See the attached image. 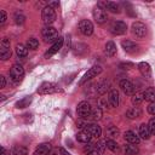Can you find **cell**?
<instances>
[{
	"instance_id": "obj_1",
	"label": "cell",
	"mask_w": 155,
	"mask_h": 155,
	"mask_svg": "<svg viewBox=\"0 0 155 155\" xmlns=\"http://www.w3.org/2000/svg\"><path fill=\"white\" fill-rule=\"evenodd\" d=\"M24 76V69L21 64H13L10 69V80L13 85H18Z\"/></svg>"
},
{
	"instance_id": "obj_2",
	"label": "cell",
	"mask_w": 155,
	"mask_h": 155,
	"mask_svg": "<svg viewBox=\"0 0 155 155\" xmlns=\"http://www.w3.org/2000/svg\"><path fill=\"white\" fill-rule=\"evenodd\" d=\"M56 17H57V15H56V11H54L53 7H51V6L47 5V6H45L42 8V11H41V18H42V22L47 27H50L56 21Z\"/></svg>"
},
{
	"instance_id": "obj_3",
	"label": "cell",
	"mask_w": 155,
	"mask_h": 155,
	"mask_svg": "<svg viewBox=\"0 0 155 155\" xmlns=\"http://www.w3.org/2000/svg\"><path fill=\"white\" fill-rule=\"evenodd\" d=\"M41 35H42V39H44L45 42H53V41L56 42L59 39L57 29L51 27V25L50 27H45L42 29V31H41Z\"/></svg>"
},
{
	"instance_id": "obj_4",
	"label": "cell",
	"mask_w": 155,
	"mask_h": 155,
	"mask_svg": "<svg viewBox=\"0 0 155 155\" xmlns=\"http://www.w3.org/2000/svg\"><path fill=\"white\" fill-rule=\"evenodd\" d=\"M92 16H93V19L98 23V24H103L107 22L108 19V16H107V11L104 7H102L101 4H98L97 6H94L93 11H92Z\"/></svg>"
},
{
	"instance_id": "obj_5",
	"label": "cell",
	"mask_w": 155,
	"mask_h": 155,
	"mask_svg": "<svg viewBox=\"0 0 155 155\" xmlns=\"http://www.w3.org/2000/svg\"><path fill=\"white\" fill-rule=\"evenodd\" d=\"M57 92H62V90L53 82H42L40 85V87L38 88V93L39 94H51V93H57Z\"/></svg>"
},
{
	"instance_id": "obj_6",
	"label": "cell",
	"mask_w": 155,
	"mask_h": 155,
	"mask_svg": "<svg viewBox=\"0 0 155 155\" xmlns=\"http://www.w3.org/2000/svg\"><path fill=\"white\" fill-rule=\"evenodd\" d=\"M92 111V108H91V104L87 102V101H82L78 104V108H76V114L80 119H86V117H90V114Z\"/></svg>"
},
{
	"instance_id": "obj_7",
	"label": "cell",
	"mask_w": 155,
	"mask_h": 155,
	"mask_svg": "<svg viewBox=\"0 0 155 155\" xmlns=\"http://www.w3.org/2000/svg\"><path fill=\"white\" fill-rule=\"evenodd\" d=\"M11 57V47H10V39L2 38L0 42V58L2 61H6Z\"/></svg>"
},
{
	"instance_id": "obj_8",
	"label": "cell",
	"mask_w": 155,
	"mask_h": 155,
	"mask_svg": "<svg viewBox=\"0 0 155 155\" xmlns=\"http://www.w3.org/2000/svg\"><path fill=\"white\" fill-rule=\"evenodd\" d=\"M126 30H127V25L122 21H114L110 24V31L114 35H122L126 33Z\"/></svg>"
},
{
	"instance_id": "obj_9",
	"label": "cell",
	"mask_w": 155,
	"mask_h": 155,
	"mask_svg": "<svg viewBox=\"0 0 155 155\" xmlns=\"http://www.w3.org/2000/svg\"><path fill=\"white\" fill-rule=\"evenodd\" d=\"M79 30L82 35L85 36H90L93 33V24L91 21L88 19H81L79 22Z\"/></svg>"
},
{
	"instance_id": "obj_10",
	"label": "cell",
	"mask_w": 155,
	"mask_h": 155,
	"mask_svg": "<svg viewBox=\"0 0 155 155\" xmlns=\"http://www.w3.org/2000/svg\"><path fill=\"white\" fill-rule=\"evenodd\" d=\"M102 73V67L101 65H93L92 68H90L88 70H87V73L82 76V79L80 80V85H82V84H85L86 81H88V80H91L92 78H96L98 74H101Z\"/></svg>"
},
{
	"instance_id": "obj_11",
	"label": "cell",
	"mask_w": 155,
	"mask_h": 155,
	"mask_svg": "<svg viewBox=\"0 0 155 155\" xmlns=\"http://www.w3.org/2000/svg\"><path fill=\"white\" fill-rule=\"evenodd\" d=\"M119 86H120L121 91H122L125 94H127V96H133V94H134L136 87H134V85H133L130 80H127V79H122V80L120 81Z\"/></svg>"
},
{
	"instance_id": "obj_12",
	"label": "cell",
	"mask_w": 155,
	"mask_h": 155,
	"mask_svg": "<svg viewBox=\"0 0 155 155\" xmlns=\"http://www.w3.org/2000/svg\"><path fill=\"white\" fill-rule=\"evenodd\" d=\"M132 33L138 38H144L147 34V27L142 22H133L132 23Z\"/></svg>"
},
{
	"instance_id": "obj_13",
	"label": "cell",
	"mask_w": 155,
	"mask_h": 155,
	"mask_svg": "<svg viewBox=\"0 0 155 155\" xmlns=\"http://www.w3.org/2000/svg\"><path fill=\"white\" fill-rule=\"evenodd\" d=\"M82 131L87 132L91 137H94V138H99L101 134H102V128L97 124H88Z\"/></svg>"
},
{
	"instance_id": "obj_14",
	"label": "cell",
	"mask_w": 155,
	"mask_h": 155,
	"mask_svg": "<svg viewBox=\"0 0 155 155\" xmlns=\"http://www.w3.org/2000/svg\"><path fill=\"white\" fill-rule=\"evenodd\" d=\"M63 41H64V39L59 36V39H58V40L51 46V48H48V51L45 53V58H50V57H52L54 53H57L58 51H61V48H62V46H63Z\"/></svg>"
},
{
	"instance_id": "obj_15",
	"label": "cell",
	"mask_w": 155,
	"mask_h": 155,
	"mask_svg": "<svg viewBox=\"0 0 155 155\" xmlns=\"http://www.w3.org/2000/svg\"><path fill=\"white\" fill-rule=\"evenodd\" d=\"M124 138H125L126 142H128L130 144H134V145L139 144V142H140L139 136H137L133 131H126L125 134H124Z\"/></svg>"
},
{
	"instance_id": "obj_16",
	"label": "cell",
	"mask_w": 155,
	"mask_h": 155,
	"mask_svg": "<svg viewBox=\"0 0 155 155\" xmlns=\"http://www.w3.org/2000/svg\"><path fill=\"white\" fill-rule=\"evenodd\" d=\"M108 103L114 108L119 105V92H117V90H110V92L108 94Z\"/></svg>"
},
{
	"instance_id": "obj_17",
	"label": "cell",
	"mask_w": 155,
	"mask_h": 155,
	"mask_svg": "<svg viewBox=\"0 0 155 155\" xmlns=\"http://www.w3.org/2000/svg\"><path fill=\"white\" fill-rule=\"evenodd\" d=\"M50 151H51V144L50 143H42L35 149L34 155H48Z\"/></svg>"
},
{
	"instance_id": "obj_18",
	"label": "cell",
	"mask_w": 155,
	"mask_h": 155,
	"mask_svg": "<svg viewBox=\"0 0 155 155\" xmlns=\"http://www.w3.org/2000/svg\"><path fill=\"white\" fill-rule=\"evenodd\" d=\"M138 70L144 78H150L151 76V68L147 62H140L138 64Z\"/></svg>"
},
{
	"instance_id": "obj_19",
	"label": "cell",
	"mask_w": 155,
	"mask_h": 155,
	"mask_svg": "<svg viewBox=\"0 0 155 155\" xmlns=\"http://www.w3.org/2000/svg\"><path fill=\"white\" fill-rule=\"evenodd\" d=\"M120 134V131L116 126L114 125H109L107 128H105V136L109 137V139H114V138H117Z\"/></svg>"
},
{
	"instance_id": "obj_20",
	"label": "cell",
	"mask_w": 155,
	"mask_h": 155,
	"mask_svg": "<svg viewBox=\"0 0 155 155\" xmlns=\"http://www.w3.org/2000/svg\"><path fill=\"white\" fill-rule=\"evenodd\" d=\"M121 46H122V48H124L126 52H134V51H137V48H138L137 44L133 42V41H131V40H124V41L121 42Z\"/></svg>"
},
{
	"instance_id": "obj_21",
	"label": "cell",
	"mask_w": 155,
	"mask_h": 155,
	"mask_svg": "<svg viewBox=\"0 0 155 155\" xmlns=\"http://www.w3.org/2000/svg\"><path fill=\"white\" fill-rule=\"evenodd\" d=\"M142 115V109L139 107H132L126 111V116L128 119H137Z\"/></svg>"
},
{
	"instance_id": "obj_22",
	"label": "cell",
	"mask_w": 155,
	"mask_h": 155,
	"mask_svg": "<svg viewBox=\"0 0 155 155\" xmlns=\"http://www.w3.org/2000/svg\"><path fill=\"white\" fill-rule=\"evenodd\" d=\"M104 52H105V54H107L108 57L115 56V53H116V45H115L113 41H108V42L105 44Z\"/></svg>"
},
{
	"instance_id": "obj_23",
	"label": "cell",
	"mask_w": 155,
	"mask_h": 155,
	"mask_svg": "<svg viewBox=\"0 0 155 155\" xmlns=\"http://www.w3.org/2000/svg\"><path fill=\"white\" fill-rule=\"evenodd\" d=\"M150 131H149V127H148V124H142L139 126V137L143 138V139H149L150 138Z\"/></svg>"
},
{
	"instance_id": "obj_24",
	"label": "cell",
	"mask_w": 155,
	"mask_h": 155,
	"mask_svg": "<svg viewBox=\"0 0 155 155\" xmlns=\"http://www.w3.org/2000/svg\"><path fill=\"white\" fill-rule=\"evenodd\" d=\"M143 94H144V99H145V101H148V102H150V103L155 102V88H154V87L147 88V90L143 92Z\"/></svg>"
},
{
	"instance_id": "obj_25",
	"label": "cell",
	"mask_w": 155,
	"mask_h": 155,
	"mask_svg": "<svg viewBox=\"0 0 155 155\" xmlns=\"http://www.w3.org/2000/svg\"><path fill=\"white\" fill-rule=\"evenodd\" d=\"M104 6H105V8H107L108 11H110L111 13H120V6H119V4L114 2V1H107V2L104 4Z\"/></svg>"
},
{
	"instance_id": "obj_26",
	"label": "cell",
	"mask_w": 155,
	"mask_h": 155,
	"mask_svg": "<svg viewBox=\"0 0 155 155\" xmlns=\"http://www.w3.org/2000/svg\"><path fill=\"white\" fill-rule=\"evenodd\" d=\"M16 53H17V56L18 57H27L28 56V47L27 46H24V45H22V44H18V45H16Z\"/></svg>"
},
{
	"instance_id": "obj_27",
	"label": "cell",
	"mask_w": 155,
	"mask_h": 155,
	"mask_svg": "<svg viewBox=\"0 0 155 155\" xmlns=\"http://www.w3.org/2000/svg\"><path fill=\"white\" fill-rule=\"evenodd\" d=\"M102 115H103L102 109H101L99 107H97V108L92 109V111H91V114H90V119H91L92 121H98V120L102 119Z\"/></svg>"
},
{
	"instance_id": "obj_28",
	"label": "cell",
	"mask_w": 155,
	"mask_h": 155,
	"mask_svg": "<svg viewBox=\"0 0 155 155\" xmlns=\"http://www.w3.org/2000/svg\"><path fill=\"white\" fill-rule=\"evenodd\" d=\"M124 153L126 155H137L138 154V148L134 144H126L124 147Z\"/></svg>"
},
{
	"instance_id": "obj_29",
	"label": "cell",
	"mask_w": 155,
	"mask_h": 155,
	"mask_svg": "<svg viewBox=\"0 0 155 155\" xmlns=\"http://www.w3.org/2000/svg\"><path fill=\"white\" fill-rule=\"evenodd\" d=\"M91 136L87 133V132H85V131H81V132H79L78 134H76V139L80 142V143H88L90 140H91Z\"/></svg>"
},
{
	"instance_id": "obj_30",
	"label": "cell",
	"mask_w": 155,
	"mask_h": 155,
	"mask_svg": "<svg viewBox=\"0 0 155 155\" xmlns=\"http://www.w3.org/2000/svg\"><path fill=\"white\" fill-rule=\"evenodd\" d=\"M30 103H31V97L28 96V97H24L21 101H18L16 103V108H27V107H29Z\"/></svg>"
},
{
	"instance_id": "obj_31",
	"label": "cell",
	"mask_w": 155,
	"mask_h": 155,
	"mask_svg": "<svg viewBox=\"0 0 155 155\" xmlns=\"http://www.w3.org/2000/svg\"><path fill=\"white\" fill-rule=\"evenodd\" d=\"M143 101H144V94H143V92H137V93H134V94L132 96V104H133V105H138V104H140Z\"/></svg>"
},
{
	"instance_id": "obj_32",
	"label": "cell",
	"mask_w": 155,
	"mask_h": 155,
	"mask_svg": "<svg viewBox=\"0 0 155 155\" xmlns=\"http://www.w3.org/2000/svg\"><path fill=\"white\" fill-rule=\"evenodd\" d=\"M96 90H97V92H98L99 94H103V93H105V92L109 90V82H107V81H103V82L98 84Z\"/></svg>"
},
{
	"instance_id": "obj_33",
	"label": "cell",
	"mask_w": 155,
	"mask_h": 155,
	"mask_svg": "<svg viewBox=\"0 0 155 155\" xmlns=\"http://www.w3.org/2000/svg\"><path fill=\"white\" fill-rule=\"evenodd\" d=\"M27 47H28V48H31V50L38 48V47H39V41H38V39H35V38L28 39V40H27Z\"/></svg>"
},
{
	"instance_id": "obj_34",
	"label": "cell",
	"mask_w": 155,
	"mask_h": 155,
	"mask_svg": "<svg viewBox=\"0 0 155 155\" xmlns=\"http://www.w3.org/2000/svg\"><path fill=\"white\" fill-rule=\"evenodd\" d=\"M105 142H107V148H108V149H110L111 151H117L119 144H117L114 139H107Z\"/></svg>"
},
{
	"instance_id": "obj_35",
	"label": "cell",
	"mask_w": 155,
	"mask_h": 155,
	"mask_svg": "<svg viewBox=\"0 0 155 155\" xmlns=\"http://www.w3.org/2000/svg\"><path fill=\"white\" fill-rule=\"evenodd\" d=\"M105 147H107V142H105V140H99V142H97V143L94 144V150L101 154V153L104 151Z\"/></svg>"
},
{
	"instance_id": "obj_36",
	"label": "cell",
	"mask_w": 155,
	"mask_h": 155,
	"mask_svg": "<svg viewBox=\"0 0 155 155\" xmlns=\"http://www.w3.org/2000/svg\"><path fill=\"white\" fill-rule=\"evenodd\" d=\"M24 21H25L24 15H22L21 12H16V13H15V23H16V24H23Z\"/></svg>"
},
{
	"instance_id": "obj_37",
	"label": "cell",
	"mask_w": 155,
	"mask_h": 155,
	"mask_svg": "<svg viewBox=\"0 0 155 155\" xmlns=\"http://www.w3.org/2000/svg\"><path fill=\"white\" fill-rule=\"evenodd\" d=\"M13 149L16 150V153L18 155H27L28 154V149L25 147H23V145H16Z\"/></svg>"
},
{
	"instance_id": "obj_38",
	"label": "cell",
	"mask_w": 155,
	"mask_h": 155,
	"mask_svg": "<svg viewBox=\"0 0 155 155\" xmlns=\"http://www.w3.org/2000/svg\"><path fill=\"white\" fill-rule=\"evenodd\" d=\"M148 127H149V131L151 134H155V116L151 117L148 122Z\"/></svg>"
},
{
	"instance_id": "obj_39",
	"label": "cell",
	"mask_w": 155,
	"mask_h": 155,
	"mask_svg": "<svg viewBox=\"0 0 155 155\" xmlns=\"http://www.w3.org/2000/svg\"><path fill=\"white\" fill-rule=\"evenodd\" d=\"M148 113L151 115H155V102H153L148 105Z\"/></svg>"
},
{
	"instance_id": "obj_40",
	"label": "cell",
	"mask_w": 155,
	"mask_h": 155,
	"mask_svg": "<svg viewBox=\"0 0 155 155\" xmlns=\"http://www.w3.org/2000/svg\"><path fill=\"white\" fill-rule=\"evenodd\" d=\"M0 15H1V18H0V23H1V24H4V23L6 22V19H7L6 12H5L4 10H1V11H0Z\"/></svg>"
},
{
	"instance_id": "obj_41",
	"label": "cell",
	"mask_w": 155,
	"mask_h": 155,
	"mask_svg": "<svg viewBox=\"0 0 155 155\" xmlns=\"http://www.w3.org/2000/svg\"><path fill=\"white\" fill-rule=\"evenodd\" d=\"M120 67H121L122 69H131V68L133 67V64H132V63H121Z\"/></svg>"
},
{
	"instance_id": "obj_42",
	"label": "cell",
	"mask_w": 155,
	"mask_h": 155,
	"mask_svg": "<svg viewBox=\"0 0 155 155\" xmlns=\"http://www.w3.org/2000/svg\"><path fill=\"white\" fill-rule=\"evenodd\" d=\"M108 105V103H107V99L105 98H102L101 101H99V107H102V108H105Z\"/></svg>"
},
{
	"instance_id": "obj_43",
	"label": "cell",
	"mask_w": 155,
	"mask_h": 155,
	"mask_svg": "<svg viewBox=\"0 0 155 155\" xmlns=\"http://www.w3.org/2000/svg\"><path fill=\"white\" fill-rule=\"evenodd\" d=\"M0 82H1L0 87H1V88H4V87L6 86V79H5V76H0Z\"/></svg>"
},
{
	"instance_id": "obj_44",
	"label": "cell",
	"mask_w": 155,
	"mask_h": 155,
	"mask_svg": "<svg viewBox=\"0 0 155 155\" xmlns=\"http://www.w3.org/2000/svg\"><path fill=\"white\" fill-rule=\"evenodd\" d=\"M58 153H59V155H70L64 148H59V149H58Z\"/></svg>"
},
{
	"instance_id": "obj_45",
	"label": "cell",
	"mask_w": 155,
	"mask_h": 155,
	"mask_svg": "<svg viewBox=\"0 0 155 155\" xmlns=\"http://www.w3.org/2000/svg\"><path fill=\"white\" fill-rule=\"evenodd\" d=\"M48 6H51V7H53V8H54V7H58V6H59V2H58V1H52V2L48 4Z\"/></svg>"
},
{
	"instance_id": "obj_46",
	"label": "cell",
	"mask_w": 155,
	"mask_h": 155,
	"mask_svg": "<svg viewBox=\"0 0 155 155\" xmlns=\"http://www.w3.org/2000/svg\"><path fill=\"white\" fill-rule=\"evenodd\" d=\"M7 155H18V154L16 153V150H15V149H11V150L8 151V154H7Z\"/></svg>"
},
{
	"instance_id": "obj_47",
	"label": "cell",
	"mask_w": 155,
	"mask_h": 155,
	"mask_svg": "<svg viewBox=\"0 0 155 155\" xmlns=\"http://www.w3.org/2000/svg\"><path fill=\"white\" fill-rule=\"evenodd\" d=\"M87 155H101L98 151H96V150H93V151H91V153H87Z\"/></svg>"
},
{
	"instance_id": "obj_48",
	"label": "cell",
	"mask_w": 155,
	"mask_h": 155,
	"mask_svg": "<svg viewBox=\"0 0 155 155\" xmlns=\"http://www.w3.org/2000/svg\"><path fill=\"white\" fill-rule=\"evenodd\" d=\"M1 155H7V153H6V149H5L4 147H1Z\"/></svg>"
}]
</instances>
